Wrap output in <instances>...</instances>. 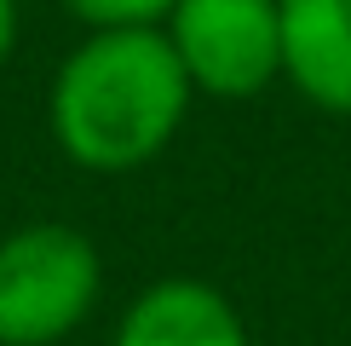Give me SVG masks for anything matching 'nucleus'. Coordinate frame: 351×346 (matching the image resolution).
Listing matches in <instances>:
<instances>
[{"instance_id":"f257e3e1","label":"nucleus","mask_w":351,"mask_h":346,"mask_svg":"<svg viewBox=\"0 0 351 346\" xmlns=\"http://www.w3.org/2000/svg\"><path fill=\"white\" fill-rule=\"evenodd\" d=\"M190 98L179 52L162 23L93 29L58 64L47 122L58 150L86 173H133L173 144Z\"/></svg>"},{"instance_id":"7ed1b4c3","label":"nucleus","mask_w":351,"mask_h":346,"mask_svg":"<svg viewBox=\"0 0 351 346\" xmlns=\"http://www.w3.org/2000/svg\"><path fill=\"white\" fill-rule=\"evenodd\" d=\"M162 29L190 86L208 98H259L282 76L276 0H173Z\"/></svg>"},{"instance_id":"f03ea898","label":"nucleus","mask_w":351,"mask_h":346,"mask_svg":"<svg viewBox=\"0 0 351 346\" xmlns=\"http://www.w3.org/2000/svg\"><path fill=\"white\" fill-rule=\"evenodd\" d=\"M104 260L75 225L35 220L0 237V346H52L93 317Z\"/></svg>"},{"instance_id":"39448f33","label":"nucleus","mask_w":351,"mask_h":346,"mask_svg":"<svg viewBox=\"0 0 351 346\" xmlns=\"http://www.w3.org/2000/svg\"><path fill=\"white\" fill-rule=\"evenodd\" d=\"M282 76L317 110L351 115V0H276Z\"/></svg>"},{"instance_id":"423d86ee","label":"nucleus","mask_w":351,"mask_h":346,"mask_svg":"<svg viewBox=\"0 0 351 346\" xmlns=\"http://www.w3.org/2000/svg\"><path fill=\"white\" fill-rule=\"evenodd\" d=\"M86 29H127V23H162L173 0H64Z\"/></svg>"},{"instance_id":"0eeeda50","label":"nucleus","mask_w":351,"mask_h":346,"mask_svg":"<svg viewBox=\"0 0 351 346\" xmlns=\"http://www.w3.org/2000/svg\"><path fill=\"white\" fill-rule=\"evenodd\" d=\"M18 47V0H0V64Z\"/></svg>"},{"instance_id":"20e7f679","label":"nucleus","mask_w":351,"mask_h":346,"mask_svg":"<svg viewBox=\"0 0 351 346\" xmlns=\"http://www.w3.org/2000/svg\"><path fill=\"white\" fill-rule=\"evenodd\" d=\"M115 346H247V329L213 283L162 277L121 312Z\"/></svg>"}]
</instances>
